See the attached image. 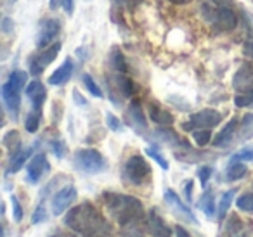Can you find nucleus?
Wrapping results in <instances>:
<instances>
[{"label": "nucleus", "mask_w": 253, "mask_h": 237, "mask_svg": "<svg viewBox=\"0 0 253 237\" xmlns=\"http://www.w3.org/2000/svg\"><path fill=\"white\" fill-rule=\"evenodd\" d=\"M64 223L80 237H111L109 222L90 202H84L70 209Z\"/></svg>", "instance_id": "1"}, {"label": "nucleus", "mask_w": 253, "mask_h": 237, "mask_svg": "<svg viewBox=\"0 0 253 237\" xmlns=\"http://www.w3.org/2000/svg\"><path fill=\"white\" fill-rule=\"evenodd\" d=\"M102 199H104V204L108 208L109 215L122 227L135 225L144 216L142 202L134 196L118 194V192H104Z\"/></svg>", "instance_id": "2"}, {"label": "nucleus", "mask_w": 253, "mask_h": 237, "mask_svg": "<svg viewBox=\"0 0 253 237\" xmlns=\"http://www.w3.org/2000/svg\"><path fill=\"white\" fill-rule=\"evenodd\" d=\"M203 18L208 25H211L215 30H218L222 33L232 32L238 26L236 12L229 5L217 4V2H213L210 5H203Z\"/></svg>", "instance_id": "3"}, {"label": "nucleus", "mask_w": 253, "mask_h": 237, "mask_svg": "<svg viewBox=\"0 0 253 237\" xmlns=\"http://www.w3.org/2000/svg\"><path fill=\"white\" fill-rule=\"evenodd\" d=\"M75 168L85 175L102 173L108 166L106 158L97 149H78L73 156Z\"/></svg>", "instance_id": "4"}, {"label": "nucleus", "mask_w": 253, "mask_h": 237, "mask_svg": "<svg viewBox=\"0 0 253 237\" xmlns=\"http://www.w3.org/2000/svg\"><path fill=\"white\" fill-rule=\"evenodd\" d=\"M123 180L130 185H142L151 177V166L142 156H130L123 164Z\"/></svg>", "instance_id": "5"}, {"label": "nucleus", "mask_w": 253, "mask_h": 237, "mask_svg": "<svg viewBox=\"0 0 253 237\" xmlns=\"http://www.w3.org/2000/svg\"><path fill=\"white\" fill-rule=\"evenodd\" d=\"M222 121V115L215 109H203V111H198L196 115H193L189 118V121L184 123V130H198V128H213L218 123Z\"/></svg>", "instance_id": "6"}, {"label": "nucleus", "mask_w": 253, "mask_h": 237, "mask_svg": "<svg viewBox=\"0 0 253 237\" xmlns=\"http://www.w3.org/2000/svg\"><path fill=\"white\" fill-rule=\"evenodd\" d=\"M59 50H61V43L57 42L52 43L49 49H42V52L32 56V59H30V75L32 77H40L43 73V70L57 57Z\"/></svg>", "instance_id": "7"}, {"label": "nucleus", "mask_w": 253, "mask_h": 237, "mask_svg": "<svg viewBox=\"0 0 253 237\" xmlns=\"http://www.w3.org/2000/svg\"><path fill=\"white\" fill-rule=\"evenodd\" d=\"M163 198H165V202L169 204V208L172 209L177 216H180V218L186 220V222H189V223H194V225H198V223H200L196 216H194V213L191 211V208L187 204H184L182 199L177 196L175 191H172V189H165V192H163Z\"/></svg>", "instance_id": "8"}, {"label": "nucleus", "mask_w": 253, "mask_h": 237, "mask_svg": "<svg viewBox=\"0 0 253 237\" xmlns=\"http://www.w3.org/2000/svg\"><path fill=\"white\" fill-rule=\"evenodd\" d=\"M21 90L23 88L12 85L9 80L2 85V88H0V92H2V101H4V106H5V111H7L14 119L18 118L19 108H21Z\"/></svg>", "instance_id": "9"}, {"label": "nucleus", "mask_w": 253, "mask_h": 237, "mask_svg": "<svg viewBox=\"0 0 253 237\" xmlns=\"http://www.w3.org/2000/svg\"><path fill=\"white\" fill-rule=\"evenodd\" d=\"M61 33V21L57 18H47L40 23L39 39H37V47L39 49H47Z\"/></svg>", "instance_id": "10"}, {"label": "nucleus", "mask_w": 253, "mask_h": 237, "mask_svg": "<svg viewBox=\"0 0 253 237\" xmlns=\"http://www.w3.org/2000/svg\"><path fill=\"white\" fill-rule=\"evenodd\" d=\"M50 166H49V161H47V156L43 153L35 154L32 159L28 161L26 164V182L32 185H37L42 177L45 173H49Z\"/></svg>", "instance_id": "11"}, {"label": "nucleus", "mask_w": 253, "mask_h": 237, "mask_svg": "<svg viewBox=\"0 0 253 237\" xmlns=\"http://www.w3.org/2000/svg\"><path fill=\"white\" fill-rule=\"evenodd\" d=\"M77 189L73 185H66L61 191H57L54 194L52 201H50V209H52V215L61 216L75 201H77Z\"/></svg>", "instance_id": "12"}, {"label": "nucleus", "mask_w": 253, "mask_h": 237, "mask_svg": "<svg viewBox=\"0 0 253 237\" xmlns=\"http://www.w3.org/2000/svg\"><path fill=\"white\" fill-rule=\"evenodd\" d=\"M232 87L238 92V95H250L253 94V68L248 64H243L234 75Z\"/></svg>", "instance_id": "13"}, {"label": "nucleus", "mask_w": 253, "mask_h": 237, "mask_svg": "<svg viewBox=\"0 0 253 237\" xmlns=\"http://www.w3.org/2000/svg\"><path fill=\"white\" fill-rule=\"evenodd\" d=\"M126 121L137 133H144L148 130V119H146L144 111L141 108V102L137 99H134L128 104V108H126Z\"/></svg>", "instance_id": "14"}, {"label": "nucleus", "mask_w": 253, "mask_h": 237, "mask_svg": "<svg viewBox=\"0 0 253 237\" xmlns=\"http://www.w3.org/2000/svg\"><path fill=\"white\" fill-rule=\"evenodd\" d=\"M25 92H26V97H28L30 104H32L33 111H42V106L47 97L45 85H43L40 80H32L28 85H26Z\"/></svg>", "instance_id": "15"}, {"label": "nucleus", "mask_w": 253, "mask_h": 237, "mask_svg": "<svg viewBox=\"0 0 253 237\" xmlns=\"http://www.w3.org/2000/svg\"><path fill=\"white\" fill-rule=\"evenodd\" d=\"M146 227L153 237H172V229L167 225V222L158 215L156 209H151L146 218Z\"/></svg>", "instance_id": "16"}, {"label": "nucleus", "mask_w": 253, "mask_h": 237, "mask_svg": "<svg viewBox=\"0 0 253 237\" xmlns=\"http://www.w3.org/2000/svg\"><path fill=\"white\" fill-rule=\"evenodd\" d=\"M239 126V121L236 118H232L231 121L225 123V126L217 133V137L213 139V147H227L231 142L236 140V130Z\"/></svg>", "instance_id": "17"}, {"label": "nucleus", "mask_w": 253, "mask_h": 237, "mask_svg": "<svg viewBox=\"0 0 253 237\" xmlns=\"http://www.w3.org/2000/svg\"><path fill=\"white\" fill-rule=\"evenodd\" d=\"M73 71H75L73 61L68 57V59L64 61V63L61 64V66L57 68V70L54 71L52 75H50L49 83L50 85H56V87H59V85H64L66 81H70L71 77H73Z\"/></svg>", "instance_id": "18"}, {"label": "nucleus", "mask_w": 253, "mask_h": 237, "mask_svg": "<svg viewBox=\"0 0 253 237\" xmlns=\"http://www.w3.org/2000/svg\"><path fill=\"white\" fill-rule=\"evenodd\" d=\"M32 147H28V149H18L14 154H12V158L9 159V164H7V173H18L19 170H21L23 166H25L26 163H28L30 156H32Z\"/></svg>", "instance_id": "19"}, {"label": "nucleus", "mask_w": 253, "mask_h": 237, "mask_svg": "<svg viewBox=\"0 0 253 237\" xmlns=\"http://www.w3.org/2000/svg\"><path fill=\"white\" fill-rule=\"evenodd\" d=\"M246 173H248V168H246V164L243 163V161L231 159L227 168H225L224 177L227 182H236V180H241L243 177H246Z\"/></svg>", "instance_id": "20"}, {"label": "nucleus", "mask_w": 253, "mask_h": 237, "mask_svg": "<svg viewBox=\"0 0 253 237\" xmlns=\"http://www.w3.org/2000/svg\"><path fill=\"white\" fill-rule=\"evenodd\" d=\"M222 237H246L245 225H243V222L236 215L231 216V218L225 222Z\"/></svg>", "instance_id": "21"}, {"label": "nucleus", "mask_w": 253, "mask_h": 237, "mask_svg": "<svg viewBox=\"0 0 253 237\" xmlns=\"http://www.w3.org/2000/svg\"><path fill=\"white\" fill-rule=\"evenodd\" d=\"M149 116H151V119L155 123H158V125H163V126H170L173 125V116L170 115L167 109L160 108L158 104H151L149 106Z\"/></svg>", "instance_id": "22"}, {"label": "nucleus", "mask_w": 253, "mask_h": 237, "mask_svg": "<svg viewBox=\"0 0 253 237\" xmlns=\"http://www.w3.org/2000/svg\"><path fill=\"white\" fill-rule=\"evenodd\" d=\"M198 206H200V209L208 218H213L215 213H217V208H215V194L211 189H208V191L205 189L203 196H201V199L198 201Z\"/></svg>", "instance_id": "23"}, {"label": "nucleus", "mask_w": 253, "mask_h": 237, "mask_svg": "<svg viewBox=\"0 0 253 237\" xmlns=\"http://www.w3.org/2000/svg\"><path fill=\"white\" fill-rule=\"evenodd\" d=\"M115 83H116V87H118L120 94H122L123 97H132V95H134L135 87H134V83H132V80L126 77L125 73H118V75H116Z\"/></svg>", "instance_id": "24"}, {"label": "nucleus", "mask_w": 253, "mask_h": 237, "mask_svg": "<svg viewBox=\"0 0 253 237\" xmlns=\"http://www.w3.org/2000/svg\"><path fill=\"white\" fill-rule=\"evenodd\" d=\"M109 63H111V68L116 71V73H126V70H128L125 57H123V54L120 52L118 47H113L111 49V54H109Z\"/></svg>", "instance_id": "25"}, {"label": "nucleus", "mask_w": 253, "mask_h": 237, "mask_svg": "<svg viewBox=\"0 0 253 237\" xmlns=\"http://www.w3.org/2000/svg\"><path fill=\"white\" fill-rule=\"evenodd\" d=\"M252 137H253V113H248V115H245L241 119L238 140L243 142V140H248V139H252Z\"/></svg>", "instance_id": "26"}, {"label": "nucleus", "mask_w": 253, "mask_h": 237, "mask_svg": "<svg viewBox=\"0 0 253 237\" xmlns=\"http://www.w3.org/2000/svg\"><path fill=\"white\" fill-rule=\"evenodd\" d=\"M234 198H236L234 189H231V191H227V192H224V194H222L220 202H218V208H217V215H218V218H220V220L227 215V211H229V208H231Z\"/></svg>", "instance_id": "27"}, {"label": "nucleus", "mask_w": 253, "mask_h": 237, "mask_svg": "<svg viewBox=\"0 0 253 237\" xmlns=\"http://www.w3.org/2000/svg\"><path fill=\"white\" fill-rule=\"evenodd\" d=\"M156 135H158L163 142L169 144V146H180V144H182V146L187 147V144L184 142V140H180V137L170 128H158L156 130Z\"/></svg>", "instance_id": "28"}, {"label": "nucleus", "mask_w": 253, "mask_h": 237, "mask_svg": "<svg viewBox=\"0 0 253 237\" xmlns=\"http://www.w3.org/2000/svg\"><path fill=\"white\" fill-rule=\"evenodd\" d=\"M40 121H42V111H33L32 109V113H28V116L25 119V128L30 133H35L40 126Z\"/></svg>", "instance_id": "29"}, {"label": "nucleus", "mask_w": 253, "mask_h": 237, "mask_svg": "<svg viewBox=\"0 0 253 237\" xmlns=\"http://www.w3.org/2000/svg\"><path fill=\"white\" fill-rule=\"evenodd\" d=\"M236 208L239 211L245 213H253V192H245L236 199Z\"/></svg>", "instance_id": "30"}, {"label": "nucleus", "mask_w": 253, "mask_h": 237, "mask_svg": "<svg viewBox=\"0 0 253 237\" xmlns=\"http://www.w3.org/2000/svg\"><path fill=\"white\" fill-rule=\"evenodd\" d=\"M193 140L196 142V146H200V147L208 146V142L211 140L210 128H198V130H193Z\"/></svg>", "instance_id": "31"}, {"label": "nucleus", "mask_w": 253, "mask_h": 237, "mask_svg": "<svg viewBox=\"0 0 253 237\" xmlns=\"http://www.w3.org/2000/svg\"><path fill=\"white\" fill-rule=\"evenodd\" d=\"M82 81H84V85L87 87V90L90 92V94L94 95V97H99V99H101L102 95H104V94H102L101 88H99V85L95 83V80H94V78H92L88 73H84V75H82Z\"/></svg>", "instance_id": "32"}, {"label": "nucleus", "mask_w": 253, "mask_h": 237, "mask_svg": "<svg viewBox=\"0 0 253 237\" xmlns=\"http://www.w3.org/2000/svg\"><path fill=\"white\" fill-rule=\"evenodd\" d=\"M146 154H148V156L151 158L153 161H156V163H158L160 166L163 168V170H169V168H170L169 161H167L165 158H163V154L160 153V149H158V147H156V146L148 147V149H146Z\"/></svg>", "instance_id": "33"}, {"label": "nucleus", "mask_w": 253, "mask_h": 237, "mask_svg": "<svg viewBox=\"0 0 253 237\" xmlns=\"http://www.w3.org/2000/svg\"><path fill=\"white\" fill-rule=\"evenodd\" d=\"M49 5H50V9H52V11H57L59 7H63L64 12H66V14H70V16L73 14V9H75L73 0H50Z\"/></svg>", "instance_id": "34"}, {"label": "nucleus", "mask_w": 253, "mask_h": 237, "mask_svg": "<svg viewBox=\"0 0 253 237\" xmlns=\"http://www.w3.org/2000/svg\"><path fill=\"white\" fill-rule=\"evenodd\" d=\"M211 175H213V168H211L210 164H203V166L198 168V178H200L201 187L203 189H207L208 180L211 178Z\"/></svg>", "instance_id": "35"}, {"label": "nucleus", "mask_w": 253, "mask_h": 237, "mask_svg": "<svg viewBox=\"0 0 253 237\" xmlns=\"http://www.w3.org/2000/svg\"><path fill=\"white\" fill-rule=\"evenodd\" d=\"M11 206H12V220L16 223H19L25 216V211H23V206L19 202V199L16 196H11Z\"/></svg>", "instance_id": "36"}, {"label": "nucleus", "mask_w": 253, "mask_h": 237, "mask_svg": "<svg viewBox=\"0 0 253 237\" xmlns=\"http://www.w3.org/2000/svg\"><path fill=\"white\" fill-rule=\"evenodd\" d=\"M231 159L234 161H253V147H243V149H239L238 153L232 154Z\"/></svg>", "instance_id": "37"}, {"label": "nucleus", "mask_w": 253, "mask_h": 237, "mask_svg": "<svg viewBox=\"0 0 253 237\" xmlns=\"http://www.w3.org/2000/svg\"><path fill=\"white\" fill-rule=\"evenodd\" d=\"M50 151H52L54 156L59 158V159H63V158L66 156V146H64V142L61 139H56L50 142Z\"/></svg>", "instance_id": "38"}, {"label": "nucleus", "mask_w": 253, "mask_h": 237, "mask_svg": "<svg viewBox=\"0 0 253 237\" xmlns=\"http://www.w3.org/2000/svg\"><path fill=\"white\" fill-rule=\"evenodd\" d=\"M47 220V211H45V206H43V201L39 202V206L35 208V211H33V216H32V223H42Z\"/></svg>", "instance_id": "39"}, {"label": "nucleus", "mask_w": 253, "mask_h": 237, "mask_svg": "<svg viewBox=\"0 0 253 237\" xmlns=\"http://www.w3.org/2000/svg\"><path fill=\"white\" fill-rule=\"evenodd\" d=\"M106 125H108V128H111V132H120L123 128V123L111 113H106Z\"/></svg>", "instance_id": "40"}, {"label": "nucleus", "mask_w": 253, "mask_h": 237, "mask_svg": "<svg viewBox=\"0 0 253 237\" xmlns=\"http://www.w3.org/2000/svg\"><path fill=\"white\" fill-rule=\"evenodd\" d=\"M116 2H118L123 9H126V11H135V9L142 4V0H116Z\"/></svg>", "instance_id": "41"}, {"label": "nucleus", "mask_w": 253, "mask_h": 237, "mask_svg": "<svg viewBox=\"0 0 253 237\" xmlns=\"http://www.w3.org/2000/svg\"><path fill=\"white\" fill-rule=\"evenodd\" d=\"M12 30H14V21H12L11 18H7V16H5V18L2 19V32H4L5 35H9Z\"/></svg>", "instance_id": "42"}, {"label": "nucleus", "mask_w": 253, "mask_h": 237, "mask_svg": "<svg viewBox=\"0 0 253 237\" xmlns=\"http://www.w3.org/2000/svg\"><path fill=\"white\" fill-rule=\"evenodd\" d=\"M243 54L250 61H253V40H246L245 45H243Z\"/></svg>", "instance_id": "43"}, {"label": "nucleus", "mask_w": 253, "mask_h": 237, "mask_svg": "<svg viewBox=\"0 0 253 237\" xmlns=\"http://www.w3.org/2000/svg\"><path fill=\"white\" fill-rule=\"evenodd\" d=\"M193 185H194L193 180H187L186 184H184V194H186L187 202L193 201Z\"/></svg>", "instance_id": "44"}, {"label": "nucleus", "mask_w": 253, "mask_h": 237, "mask_svg": "<svg viewBox=\"0 0 253 237\" xmlns=\"http://www.w3.org/2000/svg\"><path fill=\"white\" fill-rule=\"evenodd\" d=\"M73 99H75V102H77L78 106H82V108H85V106L88 104V102H87V99H84V97H82V95H80V92H78V90H73Z\"/></svg>", "instance_id": "45"}, {"label": "nucleus", "mask_w": 253, "mask_h": 237, "mask_svg": "<svg viewBox=\"0 0 253 237\" xmlns=\"http://www.w3.org/2000/svg\"><path fill=\"white\" fill-rule=\"evenodd\" d=\"M175 237H191V236L187 234L186 229H182V227H177V229H175Z\"/></svg>", "instance_id": "46"}, {"label": "nucleus", "mask_w": 253, "mask_h": 237, "mask_svg": "<svg viewBox=\"0 0 253 237\" xmlns=\"http://www.w3.org/2000/svg\"><path fill=\"white\" fill-rule=\"evenodd\" d=\"M169 2L173 5H186V4H189V2H193V0H169Z\"/></svg>", "instance_id": "47"}, {"label": "nucleus", "mask_w": 253, "mask_h": 237, "mask_svg": "<svg viewBox=\"0 0 253 237\" xmlns=\"http://www.w3.org/2000/svg\"><path fill=\"white\" fill-rule=\"evenodd\" d=\"M9 2H16V0H9Z\"/></svg>", "instance_id": "48"}]
</instances>
